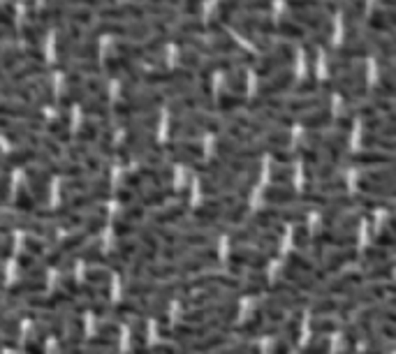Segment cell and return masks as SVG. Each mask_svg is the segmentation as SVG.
Here are the masks:
<instances>
[{
	"label": "cell",
	"mask_w": 396,
	"mask_h": 354,
	"mask_svg": "<svg viewBox=\"0 0 396 354\" xmlns=\"http://www.w3.org/2000/svg\"><path fill=\"white\" fill-rule=\"evenodd\" d=\"M294 84V72H276L271 74L264 84H259V97H278L281 93L292 88Z\"/></svg>",
	"instance_id": "obj_5"
},
{
	"label": "cell",
	"mask_w": 396,
	"mask_h": 354,
	"mask_svg": "<svg viewBox=\"0 0 396 354\" xmlns=\"http://www.w3.org/2000/svg\"><path fill=\"white\" fill-rule=\"evenodd\" d=\"M364 8H366V3H364V0H345V3H343L345 21H348L350 26L355 21H360L362 14H364Z\"/></svg>",
	"instance_id": "obj_15"
},
{
	"label": "cell",
	"mask_w": 396,
	"mask_h": 354,
	"mask_svg": "<svg viewBox=\"0 0 396 354\" xmlns=\"http://www.w3.org/2000/svg\"><path fill=\"white\" fill-rule=\"evenodd\" d=\"M271 8V0H222L216 10L213 21H222L227 16H239L244 14H257V12H267Z\"/></svg>",
	"instance_id": "obj_3"
},
{
	"label": "cell",
	"mask_w": 396,
	"mask_h": 354,
	"mask_svg": "<svg viewBox=\"0 0 396 354\" xmlns=\"http://www.w3.org/2000/svg\"><path fill=\"white\" fill-rule=\"evenodd\" d=\"M21 3H28V5H33V3H35V0H21Z\"/></svg>",
	"instance_id": "obj_20"
},
{
	"label": "cell",
	"mask_w": 396,
	"mask_h": 354,
	"mask_svg": "<svg viewBox=\"0 0 396 354\" xmlns=\"http://www.w3.org/2000/svg\"><path fill=\"white\" fill-rule=\"evenodd\" d=\"M294 60V47L288 45V42H274L267 51L262 54V58L255 60V72L259 77H271V74H276L278 70H283L286 65H290Z\"/></svg>",
	"instance_id": "obj_2"
},
{
	"label": "cell",
	"mask_w": 396,
	"mask_h": 354,
	"mask_svg": "<svg viewBox=\"0 0 396 354\" xmlns=\"http://www.w3.org/2000/svg\"><path fill=\"white\" fill-rule=\"evenodd\" d=\"M49 132H51L54 139L58 141H67V137H70V114H58L54 118L51 123H49Z\"/></svg>",
	"instance_id": "obj_12"
},
{
	"label": "cell",
	"mask_w": 396,
	"mask_h": 354,
	"mask_svg": "<svg viewBox=\"0 0 396 354\" xmlns=\"http://www.w3.org/2000/svg\"><path fill=\"white\" fill-rule=\"evenodd\" d=\"M246 104V95H234V93H227L222 91L218 95V107L222 111H227V114H237L239 107H244Z\"/></svg>",
	"instance_id": "obj_14"
},
{
	"label": "cell",
	"mask_w": 396,
	"mask_h": 354,
	"mask_svg": "<svg viewBox=\"0 0 396 354\" xmlns=\"http://www.w3.org/2000/svg\"><path fill=\"white\" fill-rule=\"evenodd\" d=\"M264 200L274 206H288V204H294L296 200V190L290 183H271L267 190H264Z\"/></svg>",
	"instance_id": "obj_6"
},
{
	"label": "cell",
	"mask_w": 396,
	"mask_h": 354,
	"mask_svg": "<svg viewBox=\"0 0 396 354\" xmlns=\"http://www.w3.org/2000/svg\"><path fill=\"white\" fill-rule=\"evenodd\" d=\"M225 91L234 93V95H244V93H246V74H244V70H239V67L230 70V74H227V82H225Z\"/></svg>",
	"instance_id": "obj_13"
},
{
	"label": "cell",
	"mask_w": 396,
	"mask_h": 354,
	"mask_svg": "<svg viewBox=\"0 0 396 354\" xmlns=\"http://www.w3.org/2000/svg\"><path fill=\"white\" fill-rule=\"evenodd\" d=\"M200 3H202V0H200Z\"/></svg>",
	"instance_id": "obj_21"
},
{
	"label": "cell",
	"mask_w": 396,
	"mask_h": 354,
	"mask_svg": "<svg viewBox=\"0 0 396 354\" xmlns=\"http://www.w3.org/2000/svg\"><path fill=\"white\" fill-rule=\"evenodd\" d=\"M294 176V169L290 165H276L274 172H271V181L274 183H290Z\"/></svg>",
	"instance_id": "obj_17"
},
{
	"label": "cell",
	"mask_w": 396,
	"mask_h": 354,
	"mask_svg": "<svg viewBox=\"0 0 396 354\" xmlns=\"http://www.w3.org/2000/svg\"><path fill=\"white\" fill-rule=\"evenodd\" d=\"M292 12H336V0H286Z\"/></svg>",
	"instance_id": "obj_9"
},
{
	"label": "cell",
	"mask_w": 396,
	"mask_h": 354,
	"mask_svg": "<svg viewBox=\"0 0 396 354\" xmlns=\"http://www.w3.org/2000/svg\"><path fill=\"white\" fill-rule=\"evenodd\" d=\"M394 23H396V14H394V10H389V8H378L369 16L371 33H378V35H392Z\"/></svg>",
	"instance_id": "obj_7"
},
{
	"label": "cell",
	"mask_w": 396,
	"mask_h": 354,
	"mask_svg": "<svg viewBox=\"0 0 396 354\" xmlns=\"http://www.w3.org/2000/svg\"><path fill=\"white\" fill-rule=\"evenodd\" d=\"M47 33H49V30L45 26H40V23H35V21H26V23H23V28H21V37L26 40V45H30V47H40V42L47 40Z\"/></svg>",
	"instance_id": "obj_11"
},
{
	"label": "cell",
	"mask_w": 396,
	"mask_h": 354,
	"mask_svg": "<svg viewBox=\"0 0 396 354\" xmlns=\"http://www.w3.org/2000/svg\"><path fill=\"white\" fill-rule=\"evenodd\" d=\"M382 3V8H389V10H394V0H380Z\"/></svg>",
	"instance_id": "obj_19"
},
{
	"label": "cell",
	"mask_w": 396,
	"mask_h": 354,
	"mask_svg": "<svg viewBox=\"0 0 396 354\" xmlns=\"http://www.w3.org/2000/svg\"><path fill=\"white\" fill-rule=\"evenodd\" d=\"M329 67H331V82L327 84V88L341 93L348 100H360L364 86H366V67L360 65V60H355V63L329 65Z\"/></svg>",
	"instance_id": "obj_1"
},
{
	"label": "cell",
	"mask_w": 396,
	"mask_h": 354,
	"mask_svg": "<svg viewBox=\"0 0 396 354\" xmlns=\"http://www.w3.org/2000/svg\"><path fill=\"white\" fill-rule=\"evenodd\" d=\"M392 153L387 151H362L350 155V165H362V167H392Z\"/></svg>",
	"instance_id": "obj_8"
},
{
	"label": "cell",
	"mask_w": 396,
	"mask_h": 354,
	"mask_svg": "<svg viewBox=\"0 0 396 354\" xmlns=\"http://www.w3.org/2000/svg\"><path fill=\"white\" fill-rule=\"evenodd\" d=\"M334 329H338V318H334V315H318V318L313 320V331L327 333V331H334Z\"/></svg>",
	"instance_id": "obj_16"
},
{
	"label": "cell",
	"mask_w": 396,
	"mask_h": 354,
	"mask_svg": "<svg viewBox=\"0 0 396 354\" xmlns=\"http://www.w3.org/2000/svg\"><path fill=\"white\" fill-rule=\"evenodd\" d=\"M296 121H301V126H306L308 130H325L327 126L331 123V111L329 109H313V111H306V114H301Z\"/></svg>",
	"instance_id": "obj_10"
},
{
	"label": "cell",
	"mask_w": 396,
	"mask_h": 354,
	"mask_svg": "<svg viewBox=\"0 0 396 354\" xmlns=\"http://www.w3.org/2000/svg\"><path fill=\"white\" fill-rule=\"evenodd\" d=\"M167 155L181 165H200L204 160V148L200 144H193V141L178 139L176 144L167 146Z\"/></svg>",
	"instance_id": "obj_4"
},
{
	"label": "cell",
	"mask_w": 396,
	"mask_h": 354,
	"mask_svg": "<svg viewBox=\"0 0 396 354\" xmlns=\"http://www.w3.org/2000/svg\"><path fill=\"white\" fill-rule=\"evenodd\" d=\"M14 23V5L0 3V26H12Z\"/></svg>",
	"instance_id": "obj_18"
}]
</instances>
